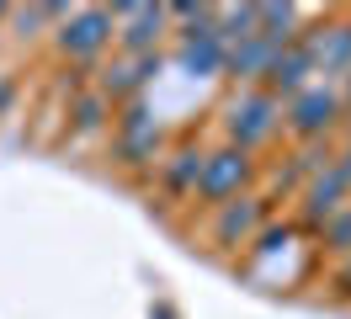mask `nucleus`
<instances>
[{
	"label": "nucleus",
	"mask_w": 351,
	"mask_h": 319,
	"mask_svg": "<svg viewBox=\"0 0 351 319\" xmlns=\"http://www.w3.org/2000/svg\"><path fill=\"white\" fill-rule=\"evenodd\" d=\"M112 160L128 165V170H144V165H160V160H165V133H160V123L144 112V96L117 112V123H112Z\"/></svg>",
	"instance_id": "1"
},
{
	"label": "nucleus",
	"mask_w": 351,
	"mask_h": 319,
	"mask_svg": "<svg viewBox=\"0 0 351 319\" xmlns=\"http://www.w3.org/2000/svg\"><path fill=\"white\" fill-rule=\"evenodd\" d=\"M277 123H282V102L266 96L261 85L240 91V96L229 102V112H223V133H229V144L245 149V154H250L256 144H266V139L277 133Z\"/></svg>",
	"instance_id": "2"
},
{
	"label": "nucleus",
	"mask_w": 351,
	"mask_h": 319,
	"mask_svg": "<svg viewBox=\"0 0 351 319\" xmlns=\"http://www.w3.org/2000/svg\"><path fill=\"white\" fill-rule=\"evenodd\" d=\"M107 11H112V38L123 43L128 59H138V54H160V38L171 32L165 5H154V0H117V5H107Z\"/></svg>",
	"instance_id": "3"
},
{
	"label": "nucleus",
	"mask_w": 351,
	"mask_h": 319,
	"mask_svg": "<svg viewBox=\"0 0 351 319\" xmlns=\"http://www.w3.org/2000/svg\"><path fill=\"white\" fill-rule=\"evenodd\" d=\"M256 181V160L245 154V149L223 144V149H208L202 154V176H197V202H229V197H245V187Z\"/></svg>",
	"instance_id": "4"
},
{
	"label": "nucleus",
	"mask_w": 351,
	"mask_h": 319,
	"mask_svg": "<svg viewBox=\"0 0 351 319\" xmlns=\"http://www.w3.org/2000/svg\"><path fill=\"white\" fill-rule=\"evenodd\" d=\"M341 112H346V102H341V91L335 85H308V91H298L293 102H287L282 112V128L293 133V139H304V144H314V139H325L330 128L341 123Z\"/></svg>",
	"instance_id": "5"
},
{
	"label": "nucleus",
	"mask_w": 351,
	"mask_h": 319,
	"mask_svg": "<svg viewBox=\"0 0 351 319\" xmlns=\"http://www.w3.org/2000/svg\"><path fill=\"white\" fill-rule=\"evenodd\" d=\"M59 54L75 64H90V59H101L107 54V43H112V11L107 5H80V11H69L64 21H59Z\"/></svg>",
	"instance_id": "6"
},
{
	"label": "nucleus",
	"mask_w": 351,
	"mask_h": 319,
	"mask_svg": "<svg viewBox=\"0 0 351 319\" xmlns=\"http://www.w3.org/2000/svg\"><path fill=\"white\" fill-rule=\"evenodd\" d=\"M351 197V149H341V154H330V165L319 170V176H308L304 181V224H325L330 213H341Z\"/></svg>",
	"instance_id": "7"
},
{
	"label": "nucleus",
	"mask_w": 351,
	"mask_h": 319,
	"mask_svg": "<svg viewBox=\"0 0 351 319\" xmlns=\"http://www.w3.org/2000/svg\"><path fill=\"white\" fill-rule=\"evenodd\" d=\"M266 213H271V202H266L261 191H245V197L219 202V208H213V245H223V250L250 245V239L266 229Z\"/></svg>",
	"instance_id": "8"
},
{
	"label": "nucleus",
	"mask_w": 351,
	"mask_h": 319,
	"mask_svg": "<svg viewBox=\"0 0 351 319\" xmlns=\"http://www.w3.org/2000/svg\"><path fill=\"white\" fill-rule=\"evenodd\" d=\"M160 69H165L160 54H138V59L123 54V59H107L101 69H96V91H101L112 106H117V102L128 106V102H138V96L149 91V80L160 75Z\"/></svg>",
	"instance_id": "9"
},
{
	"label": "nucleus",
	"mask_w": 351,
	"mask_h": 319,
	"mask_svg": "<svg viewBox=\"0 0 351 319\" xmlns=\"http://www.w3.org/2000/svg\"><path fill=\"white\" fill-rule=\"evenodd\" d=\"M304 48L314 59V75H325L330 85L351 75V21H319L304 32Z\"/></svg>",
	"instance_id": "10"
},
{
	"label": "nucleus",
	"mask_w": 351,
	"mask_h": 319,
	"mask_svg": "<svg viewBox=\"0 0 351 319\" xmlns=\"http://www.w3.org/2000/svg\"><path fill=\"white\" fill-rule=\"evenodd\" d=\"M308 75H314V59H308V48H304V38L298 43H287L282 54H277V59L266 64V80H261V91L266 96H277V102H293V96H298V91H308Z\"/></svg>",
	"instance_id": "11"
},
{
	"label": "nucleus",
	"mask_w": 351,
	"mask_h": 319,
	"mask_svg": "<svg viewBox=\"0 0 351 319\" xmlns=\"http://www.w3.org/2000/svg\"><path fill=\"white\" fill-rule=\"evenodd\" d=\"M277 54H282V48H271L261 32H250V38H240V43L223 48V75L240 85V91H250V85L266 80V64L277 59Z\"/></svg>",
	"instance_id": "12"
},
{
	"label": "nucleus",
	"mask_w": 351,
	"mask_h": 319,
	"mask_svg": "<svg viewBox=\"0 0 351 319\" xmlns=\"http://www.w3.org/2000/svg\"><path fill=\"white\" fill-rule=\"evenodd\" d=\"M117 117V106L96 91V85H80L75 96H69V128H75V139H96L101 128H112Z\"/></svg>",
	"instance_id": "13"
},
{
	"label": "nucleus",
	"mask_w": 351,
	"mask_h": 319,
	"mask_svg": "<svg viewBox=\"0 0 351 319\" xmlns=\"http://www.w3.org/2000/svg\"><path fill=\"white\" fill-rule=\"evenodd\" d=\"M202 154L208 149H197V144H181V149H171L165 160H160V187L171 191V197H192L197 191V176H202Z\"/></svg>",
	"instance_id": "14"
},
{
	"label": "nucleus",
	"mask_w": 351,
	"mask_h": 319,
	"mask_svg": "<svg viewBox=\"0 0 351 319\" xmlns=\"http://www.w3.org/2000/svg\"><path fill=\"white\" fill-rule=\"evenodd\" d=\"M176 64H181V69H192V75H219V69H223V38L213 32V27L186 32L181 48H176Z\"/></svg>",
	"instance_id": "15"
},
{
	"label": "nucleus",
	"mask_w": 351,
	"mask_h": 319,
	"mask_svg": "<svg viewBox=\"0 0 351 319\" xmlns=\"http://www.w3.org/2000/svg\"><path fill=\"white\" fill-rule=\"evenodd\" d=\"M319 245H325L330 255H341V261L351 255V202H346L341 213H330L325 224H319Z\"/></svg>",
	"instance_id": "16"
},
{
	"label": "nucleus",
	"mask_w": 351,
	"mask_h": 319,
	"mask_svg": "<svg viewBox=\"0 0 351 319\" xmlns=\"http://www.w3.org/2000/svg\"><path fill=\"white\" fill-rule=\"evenodd\" d=\"M335 293H341V298H351V255L341 261V272H335Z\"/></svg>",
	"instance_id": "17"
},
{
	"label": "nucleus",
	"mask_w": 351,
	"mask_h": 319,
	"mask_svg": "<svg viewBox=\"0 0 351 319\" xmlns=\"http://www.w3.org/2000/svg\"><path fill=\"white\" fill-rule=\"evenodd\" d=\"M5 96H11V80H5V75H0V106H5Z\"/></svg>",
	"instance_id": "18"
}]
</instances>
